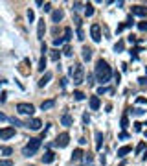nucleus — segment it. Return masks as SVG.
Masks as SVG:
<instances>
[{
	"instance_id": "11",
	"label": "nucleus",
	"mask_w": 147,
	"mask_h": 166,
	"mask_svg": "<svg viewBox=\"0 0 147 166\" xmlns=\"http://www.w3.org/2000/svg\"><path fill=\"white\" fill-rule=\"evenodd\" d=\"M44 32H46L44 19H41V21H39V24H37V37H39V39H42V37H44Z\"/></svg>"
},
{
	"instance_id": "15",
	"label": "nucleus",
	"mask_w": 147,
	"mask_h": 166,
	"mask_svg": "<svg viewBox=\"0 0 147 166\" xmlns=\"http://www.w3.org/2000/svg\"><path fill=\"white\" fill-rule=\"evenodd\" d=\"M131 151H132L131 146H122V148L118 149V157H125L127 153H131Z\"/></svg>"
},
{
	"instance_id": "2",
	"label": "nucleus",
	"mask_w": 147,
	"mask_h": 166,
	"mask_svg": "<svg viewBox=\"0 0 147 166\" xmlns=\"http://www.w3.org/2000/svg\"><path fill=\"white\" fill-rule=\"evenodd\" d=\"M39 148H41V139H30V142L24 146V149H22V155L24 157H31V155L37 153Z\"/></svg>"
},
{
	"instance_id": "24",
	"label": "nucleus",
	"mask_w": 147,
	"mask_h": 166,
	"mask_svg": "<svg viewBox=\"0 0 147 166\" xmlns=\"http://www.w3.org/2000/svg\"><path fill=\"white\" fill-rule=\"evenodd\" d=\"M59 57H61V52H59V50H53V52H52V59H53V61H59Z\"/></svg>"
},
{
	"instance_id": "28",
	"label": "nucleus",
	"mask_w": 147,
	"mask_h": 166,
	"mask_svg": "<svg viewBox=\"0 0 147 166\" xmlns=\"http://www.w3.org/2000/svg\"><path fill=\"white\" fill-rule=\"evenodd\" d=\"M127 125H129V120H127V115H123V116H122V127L125 129Z\"/></svg>"
},
{
	"instance_id": "1",
	"label": "nucleus",
	"mask_w": 147,
	"mask_h": 166,
	"mask_svg": "<svg viewBox=\"0 0 147 166\" xmlns=\"http://www.w3.org/2000/svg\"><path fill=\"white\" fill-rule=\"evenodd\" d=\"M96 78H98V81L99 83H107L110 81V78H112V68L107 65L105 59H99V61L96 63Z\"/></svg>"
},
{
	"instance_id": "30",
	"label": "nucleus",
	"mask_w": 147,
	"mask_h": 166,
	"mask_svg": "<svg viewBox=\"0 0 147 166\" xmlns=\"http://www.w3.org/2000/svg\"><path fill=\"white\" fill-rule=\"evenodd\" d=\"M138 28H140V30H142V32H147V21L140 22V24H138Z\"/></svg>"
},
{
	"instance_id": "18",
	"label": "nucleus",
	"mask_w": 147,
	"mask_h": 166,
	"mask_svg": "<svg viewBox=\"0 0 147 166\" xmlns=\"http://www.w3.org/2000/svg\"><path fill=\"white\" fill-rule=\"evenodd\" d=\"M55 105V100H46V102H42L41 104V109L42 111H46V109H52Z\"/></svg>"
},
{
	"instance_id": "13",
	"label": "nucleus",
	"mask_w": 147,
	"mask_h": 166,
	"mask_svg": "<svg viewBox=\"0 0 147 166\" xmlns=\"http://www.w3.org/2000/svg\"><path fill=\"white\" fill-rule=\"evenodd\" d=\"M53 159H55V155H53L52 151H46V153L42 155V163H44V164H50V163H53Z\"/></svg>"
},
{
	"instance_id": "20",
	"label": "nucleus",
	"mask_w": 147,
	"mask_h": 166,
	"mask_svg": "<svg viewBox=\"0 0 147 166\" xmlns=\"http://www.w3.org/2000/svg\"><path fill=\"white\" fill-rule=\"evenodd\" d=\"M83 155H85L83 149H79V148H77V149H74V153H72V161H79Z\"/></svg>"
},
{
	"instance_id": "6",
	"label": "nucleus",
	"mask_w": 147,
	"mask_h": 166,
	"mask_svg": "<svg viewBox=\"0 0 147 166\" xmlns=\"http://www.w3.org/2000/svg\"><path fill=\"white\" fill-rule=\"evenodd\" d=\"M70 142V135L68 133H61L57 139H55V146H59V148H66Z\"/></svg>"
},
{
	"instance_id": "31",
	"label": "nucleus",
	"mask_w": 147,
	"mask_h": 166,
	"mask_svg": "<svg viewBox=\"0 0 147 166\" xmlns=\"http://www.w3.org/2000/svg\"><path fill=\"white\" fill-rule=\"evenodd\" d=\"M64 56H68V57H70V56H72V48H70V46H64Z\"/></svg>"
},
{
	"instance_id": "39",
	"label": "nucleus",
	"mask_w": 147,
	"mask_h": 166,
	"mask_svg": "<svg viewBox=\"0 0 147 166\" xmlns=\"http://www.w3.org/2000/svg\"><path fill=\"white\" fill-rule=\"evenodd\" d=\"M41 52H42V56L48 52V48H46V44H44V42H42V46H41Z\"/></svg>"
},
{
	"instance_id": "34",
	"label": "nucleus",
	"mask_w": 147,
	"mask_h": 166,
	"mask_svg": "<svg viewBox=\"0 0 147 166\" xmlns=\"http://www.w3.org/2000/svg\"><path fill=\"white\" fill-rule=\"evenodd\" d=\"M64 39H53V46H61Z\"/></svg>"
},
{
	"instance_id": "12",
	"label": "nucleus",
	"mask_w": 147,
	"mask_h": 166,
	"mask_svg": "<svg viewBox=\"0 0 147 166\" xmlns=\"http://www.w3.org/2000/svg\"><path fill=\"white\" fill-rule=\"evenodd\" d=\"M63 17H64L63 9H55V11H52V21H53V22L63 21Z\"/></svg>"
},
{
	"instance_id": "46",
	"label": "nucleus",
	"mask_w": 147,
	"mask_h": 166,
	"mask_svg": "<svg viewBox=\"0 0 147 166\" xmlns=\"http://www.w3.org/2000/svg\"><path fill=\"white\" fill-rule=\"evenodd\" d=\"M145 139H147V131H145Z\"/></svg>"
},
{
	"instance_id": "26",
	"label": "nucleus",
	"mask_w": 147,
	"mask_h": 166,
	"mask_svg": "<svg viewBox=\"0 0 147 166\" xmlns=\"http://www.w3.org/2000/svg\"><path fill=\"white\" fill-rule=\"evenodd\" d=\"M0 166H13V163H11L9 159H2V161H0Z\"/></svg>"
},
{
	"instance_id": "42",
	"label": "nucleus",
	"mask_w": 147,
	"mask_h": 166,
	"mask_svg": "<svg viewBox=\"0 0 147 166\" xmlns=\"http://www.w3.org/2000/svg\"><path fill=\"white\" fill-rule=\"evenodd\" d=\"M134 115H138V116L144 115V109H134Z\"/></svg>"
},
{
	"instance_id": "14",
	"label": "nucleus",
	"mask_w": 147,
	"mask_h": 166,
	"mask_svg": "<svg viewBox=\"0 0 147 166\" xmlns=\"http://www.w3.org/2000/svg\"><path fill=\"white\" fill-rule=\"evenodd\" d=\"M72 122H74V120H72V116H70L68 113H64L63 116H61V124L66 125V127H68V125H72Z\"/></svg>"
},
{
	"instance_id": "32",
	"label": "nucleus",
	"mask_w": 147,
	"mask_h": 166,
	"mask_svg": "<svg viewBox=\"0 0 147 166\" xmlns=\"http://www.w3.org/2000/svg\"><path fill=\"white\" fill-rule=\"evenodd\" d=\"M11 124H13V125H26V124H22L19 118H11Z\"/></svg>"
},
{
	"instance_id": "23",
	"label": "nucleus",
	"mask_w": 147,
	"mask_h": 166,
	"mask_svg": "<svg viewBox=\"0 0 147 166\" xmlns=\"http://www.w3.org/2000/svg\"><path fill=\"white\" fill-rule=\"evenodd\" d=\"M37 68H39V70H44V68H46V57H44V56L41 57V61H39V66H37Z\"/></svg>"
},
{
	"instance_id": "47",
	"label": "nucleus",
	"mask_w": 147,
	"mask_h": 166,
	"mask_svg": "<svg viewBox=\"0 0 147 166\" xmlns=\"http://www.w3.org/2000/svg\"><path fill=\"white\" fill-rule=\"evenodd\" d=\"M145 72H147V68H145Z\"/></svg>"
},
{
	"instance_id": "21",
	"label": "nucleus",
	"mask_w": 147,
	"mask_h": 166,
	"mask_svg": "<svg viewBox=\"0 0 147 166\" xmlns=\"http://www.w3.org/2000/svg\"><path fill=\"white\" fill-rule=\"evenodd\" d=\"M85 15H86V17H92V15H94V6H92V4H86V6H85Z\"/></svg>"
},
{
	"instance_id": "5",
	"label": "nucleus",
	"mask_w": 147,
	"mask_h": 166,
	"mask_svg": "<svg viewBox=\"0 0 147 166\" xmlns=\"http://www.w3.org/2000/svg\"><path fill=\"white\" fill-rule=\"evenodd\" d=\"M90 35H92V39L96 42L101 41V28H99V24H92L90 26Z\"/></svg>"
},
{
	"instance_id": "25",
	"label": "nucleus",
	"mask_w": 147,
	"mask_h": 166,
	"mask_svg": "<svg viewBox=\"0 0 147 166\" xmlns=\"http://www.w3.org/2000/svg\"><path fill=\"white\" fill-rule=\"evenodd\" d=\"M74 98H76V100H83L85 94L81 92V90H76V92H74Z\"/></svg>"
},
{
	"instance_id": "43",
	"label": "nucleus",
	"mask_w": 147,
	"mask_h": 166,
	"mask_svg": "<svg viewBox=\"0 0 147 166\" xmlns=\"http://www.w3.org/2000/svg\"><path fill=\"white\" fill-rule=\"evenodd\" d=\"M138 81H140V85H147V78H140Z\"/></svg>"
},
{
	"instance_id": "29",
	"label": "nucleus",
	"mask_w": 147,
	"mask_h": 166,
	"mask_svg": "<svg viewBox=\"0 0 147 166\" xmlns=\"http://www.w3.org/2000/svg\"><path fill=\"white\" fill-rule=\"evenodd\" d=\"M2 153H4V155H11V153H13V149L6 146V148H2Z\"/></svg>"
},
{
	"instance_id": "27",
	"label": "nucleus",
	"mask_w": 147,
	"mask_h": 166,
	"mask_svg": "<svg viewBox=\"0 0 147 166\" xmlns=\"http://www.w3.org/2000/svg\"><path fill=\"white\" fill-rule=\"evenodd\" d=\"M105 92H112V90L107 89V87H99V89H98V94H105Z\"/></svg>"
},
{
	"instance_id": "22",
	"label": "nucleus",
	"mask_w": 147,
	"mask_h": 166,
	"mask_svg": "<svg viewBox=\"0 0 147 166\" xmlns=\"http://www.w3.org/2000/svg\"><path fill=\"white\" fill-rule=\"evenodd\" d=\"M72 39V28H64V41Z\"/></svg>"
},
{
	"instance_id": "19",
	"label": "nucleus",
	"mask_w": 147,
	"mask_h": 166,
	"mask_svg": "<svg viewBox=\"0 0 147 166\" xmlns=\"http://www.w3.org/2000/svg\"><path fill=\"white\" fill-rule=\"evenodd\" d=\"M90 57H92V48L85 46V48H83V59H85V61H90Z\"/></svg>"
},
{
	"instance_id": "35",
	"label": "nucleus",
	"mask_w": 147,
	"mask_h": 166,
	"mask_svg": "<svg viewBox=\"0 0 147 166\" xmlns=\"http://www.w3.org/2000/svg\"><path fill=\"white\" fill-rule=\"evenodd\" d=\"M28 19H30V22L33 21V19H35V13H33V11H31V9H30V11H28Z\"/></svg>"
},
{
	"instance_id": "33",
	"label": "nucleus",
	"mask_w": 147,
	"mask_h": 166,
	"mask_svg": "<svg viewBox=\"0 0 147 166\" xmlns=\"http://www.w3.org/2000/svg\"><path fill=\"white\" fill-rule=\"evenodd\" d=\"M42 9H44V11H52V4H50V2H46V4H44V7H42Z\"/></svg>"
},
{
	"instance_id": "8",
	"label": "nucleus",
	"mask_w": 147,
	"mask_h": 166,
	"mask_svg": "<svg viewBox=\"0 0 147 166\" xmlns=\"http://www.w3.org/2000/svg\"><path fill=\"white\" fill-rule=\"evenodd\" d=\"M132 15H136V17H147V7H144V6H132Z\"/></svg>"
},
{
	"instance_id": "40",
	"label": "nucleus",
	"mask_w": 147,
	"mask_h": 166,
	"mask_svg": "<svg viewBox=\"0 0 147 166\" xmlns=\"http://www.w3.org/2000/svg\"><path fill=\"white\" fill-rule=\"evenodd\" d=\"M134 129H136V131H142V124H140V122H136V124H134Z\"/></svg>"
},
{
	"instance_id": "17",
	"label": "nucleus",
	"mask_w": 147,
	"mask_h": 166,
	"mask_svg": "<svg viewBox=\"0 0 147 166\" xmlns=\"http://www.w3.org/2000/svg\"><path fill=\"white\" fill-rule=\"evenodd\" d=\"M101 142H103V133L101 131H96V148L101 149Z\"/></svg>"
},
{
	"instance_id": "36",
	"label": "nucleus",
	"mask_w": 147,
	"mask_h": 166,
	"mask_svg": "<svg viewBox=\"0 0 147 166\" xmlns=\"http://www.w3.org/2000/svg\"><path fill=\"white\" fill-rule=\"evenodd\" d=\"M145 149V142H142V144H138V148H136V151H144Z\"/></svg>"
},
{
	"instance_id": "38",
	"label": "nucleus",
	"mask_w": 147,
	"mask_h": 166,
	"mask_svg": "<svg viewBox=\"0 0 147 166\" xmlns=\"http://www.w3.org/2000/svg\"><path fill=\"white\" fill-rule=\"evenodd\" d=\"M85 161L90 164V163H92V155H90V153H86V155H85Z\"/></svg>"
},
{
	"instance_id": "44",
	"label": "nucleus",
	"mask_w": 147,
	"mask_h": 166,
	"mask_svg": "<svg viewBox=\"0 0 147 166\" xmlns=\"http://www.w3.org/2000/svg\"><path fill=\"white\" fill-rule=\"evenodd\" d=\"M86 80H88V85H92V83H94V81H92V80H94V76H92V74H88V78H86Z\"/></svg>"
},
{
	"instance_id": "16",
	"label": "nucleus",
	"mask_w": 147,
	"mask_h": 166,
	"mask_svg": "<svg viewBox=\"0 0 147 166\" xmlns=\"http://www.w3.org/2000/svg\"><path fill=\"white\" fill-rule=\"evenodd\" d=\"M50 80H52V72H46V74L42 76L41 80H39V87H44V85L50 81Z\"/></svg>"
},
{
	"instance_id": "9",
	"label": "nucleus",
	"mask_w": 147,
	"mask_h": 166,
	"mask_svg": "<svg viewBox=\"0 0 147 166\" xmlns=\"http://www.w3.org/2000/svg\"><path fill=\"white\" fill-rule=\"evenodd\" d=\"M41 125H42V122L39 120V118H31V120H28L26 122V127H30V129H41Z\"/></svg>"
},
{
	"instance_id": "45",
	"label": "nucleus",
	"mask_w": 147,
	"mask_h": 166,
	"mask_svg": "<svg viewBox=\"0 0 147 166\" xmlns=\"http://www.w3.org/2000/svg\"><path fill=\"white\" fill-rule=\"evenodd\" d=\"M83 120H85V124H90V118H88V115H85Z\"/></svg>"
},
{
	"instance_id": "37",
	"label": "nucleus",
	"mask_w": 147,
	"mask_h": 166,
	"mask_svg": "<svg viewBox=\"0 0 147 166\" xmlns=\"http://www.w3.org/2000/svg\"><path fill=\"white\" fill-rule=\"evenodd\" d=\"M114 50H116V52H118V50H123V42H118V44L114 46Z\"/></svg>"
},
{
	"instance_id": "41",
	"label": "nucleus",
	"mask_w": 147,
	"mask_h": 166,
	"mask_svg": "<svg viewBox=\"0 0 147 166\" xmlns=\"http://www.w3.org/2000/svg\"><path fill=\"white\" fill-rule=\"evenodd\" d=\"M77 9H81V4H79V2L74 4V11H77Z\"/></svg>"
},
{
	"instance_id": "7",
	"label": "nucleus",
	"mask_w": 147,
	"mask_h": 166,
	"mask_svg": "<svg viewBox=\"0 0 147 166\" xmlns=\"http://www.w3.org/2000/svg\"><path fill=\"white\" fill-rule=\"evenodd\" d=\"M11 137H15V127H2L0 129V139L2 140H7Z\"/></svg>"
},
{
	"instance_id": "3",
	"label": "nucleus",
	"mask_w": 147,
	"mask_h": 166,
	"mask_svg": "<svg viewBox=\"0 0 147 166\" xmlns=\"http://www.w3.org/2000/svg\"><path fill=\"white\" fill-rule=\"evenodd\" d=\"M70 74H72L76 85H81V83H83V66H81V63H76V65L70 68Z\"/></svg>"
},
{
	"instance_id": "10",
	"label": "nucleus",
	"mask_w": 147,
	"mask_h": 166,
	"mask_svg": "<svg viewBox=\"0 0 147 166\" xmlns=\"http://www.w3.org/2000/svg\"><path fill=\"white\" fill-rule=\"evenodd\" d=\"M99 105H101L99 96H90V109H92V111H98V109H99Z\"/></svg>"
},
{
	"instance_id": "4",
	"label": "nucleus",
	"mask_w": 147,
	"mask_h": 166,
	"mask_svg": "<svg viewBox=\"0 0 147 166\" xmlns=\"http://www.w3.org/2000/svg\"><path fill=\"white\" fill-rule=\"evenodd\" d=\"M17 111H19L21 115H28V116H31V115L35 113V107H33L31 104L22 102V104H17Z\"/></svg>"
}]
</instances>
